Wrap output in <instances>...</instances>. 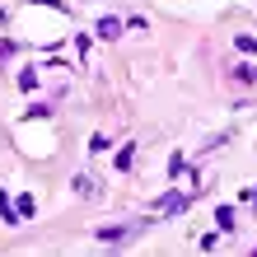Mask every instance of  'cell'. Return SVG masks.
<instances>
[{
	"label": "cell",
	"mask_w": 257,
	"mask_h": 257,
	"mask_svg": "<svg viewBox=\"0 0 257 257\" xmlns=\"http://www.w3.org/2000/svg\"><path fill=\"white\" fill-rule=\"evenodd\" d=\"M19 47H14V42H0V61H5V56H14Z\"/></svg>",
	"instance_id": "obj_13"
},
{
	"label": "cell",
	"mask_w": 257,
	"mask_h": 257,
	"mask_svg": "<svg viewBox=\"0 0 257 257\" xmlns=\"http://www.w3.org/2000/svg\"><path fill=\"white\" fill-rule=\"evenodd\" d=\"M0 24H5V5H0Z\"/></svg>",
	"instance_id": "obj_14"
},
{
	"label": "cell",
	"mask_w": 257,
	"mask_h": 257,
	"mask_svg": "<svg viewBox=\"0 0 257 257\" xmlns=\"http://www.w3.org/2000/svg\"><path fill=\"white\" fill-rule=\"evenodd\" d=\"M122 28H126V19H117V14H103V19L94 24V33L112 42V38H122Z\"/></svg>",
	"instance_id": "obj_3"
},
{
	"label": "cell",
	"mask_w": 257,
	"mask_h": 257,
	"mask_svg": "<svg viewBox=\"0 0 257 257\" xmlns=\"http://www.w3.org/2000/svg\"><path fill=\"white\" fill-rule=\"evenodd\" d=\"M19 84H24V89H38V70H33V66H28V70L19 75Z\"/></svg>",
	"instance_id": "obj_12"
},
{
	"label": "cell",
	"mask_w": 257,
	"mask_h": 257,
	"mask_svg": "<svg viewBox=\"0 0 257 257\" xmlns=\"http://www.w3.org/2000/svg\"><path fill=\"white\" fill-rule=\"evenodd\" d=\"M0 220H10V224H14V220H19V210H14V201H10V196H5V192H0Z\"/></svg>",
	"instance_id": "obj_8"
},
{
	"label": "cell",
	"mask_w": 257,
	"mask_h": 257,
	"mask_svg": "<svg viewBox=\"0 0 257 257\" xmlns=\"http://www.w3.org/2000/svg\"><path fill=\"white\" fill-rule=\"evenodd\" d=\"M234 47L243 52V56H257V38H252V33H238V38H234Z\"/></svg>",
	"instance_id": "obj_7"
},
{
	"label": "cell",
	"mask_w": 257,
	"mask_h": 257,
	"mask_svg": "<svg viewBox=\"0 0 257 257\" xmlns=\"http://www.w3.org/2000/svg\"><path fill=\"white\" fill-rule=\"evenodd\" d=\"M252 201H257V187H252Z\"/></svg>",
	"instance_id": "obj_15"
},
{
	"label": "cell",
	"mask_w": 257,
	"mask_h": 257,
	"mask_svg": "<svg viewBox=\"0 0 257 257\" xmlns=\"http://www.w3.org/2000/svg\"><path fill=\"white\" fill-rule=\"evenodd\" d=\"M131 164H136V145H122V150H117V159H112V169L117 173H131Z\"/></svg>",
	"instance_id": "obj_5"
},
{
	"label": "cell",
	"mask_w": 257,
	"mask_h": 257,
	"mask_svg": "<svg viewBox=\"0 0 257 257\" xmlns=\"http://www.w3.org/2000/svg\"><path fill=\"white\" fill-rule=\"evenodd\" d=\"M14 210H19V220H33V215H38V201H33V196H19Z\"/></svg>",
	"instance_id": "obj_6"
},
{
	"label": "cell",
	"mask_w": 257,
	"mask_h": 257,
	"mask_svg": "<svg viewBox=\"0 0 257 257\" xmlns=\"http://www.w3.org/2000/svg\"><path fill=\"white\" fill-rule=\"evenodd\" d=\"M234 80H238V84H252L257 70H252V66H234Z\"/></svg>",
	"instance_id": "obj_10"
},
{
	"label": "cell",
	"mask_w": 257,
	"mask_h": 257,
	"mask_svg": "<svg viewBox=\"0 0 257 257\" xmlns=\"http://www.w3.org/2000/svg\"><path fill=\"white\" fill-rule=\"evenodd\" d=\"M215 220H220V229H234V210L229 206H215Z\"/></svg>",
	"instance_id": "obj_9"
},
{
	"label": "cell",
	"mask_w": 257,
	"mask_h": 257,
	"mask_svg": "<svg viewBox=\"0 0 257 257\" xmlns=\"http://www.w3.org/2000/svg\"><path fill=\"white\" fill-rule=\"evenodd\" d=\"M183 173H187V159L173 155V159H169V178H183Z\"/></svg>",
	"instance_id": "obj_11"
},
{
	"label": "cell",
	"mask_w": 257,
	"mask_h": 257,
	"mask_svg": "<svg viewBox=\"0 0 257 257\" xmlns=\"http://www.w3.org/2000/svg\"><path fill=\"white\" fill-rule=\"evenodd\" d=\"M187 206H192V196H187V192H164L159 201H155L159 215H178V210H187Z\"/></svg>",
	"instance_id": "obj_2"
},
{
	"label": "cell",
	"mask_w": 257,
	"mask_h": 257,
	"mask_svg": "<svg viewBox=\"0 0 257 257\" xmlns=\"http://www.w3.org/2000/svg\"><path fill=\"white\" fill-rule=\"evenodd\" d=\"M70 187H75V196H84V201H98V192H103V187H98V178H89V173H75V183H70Z\"/></svg>",
	"instance_id": "obj_4"
},
{
	"label": "cell",
	"mask_w": 257,
	"mask_h": 257,
	"mask_svg": "<svg viewBox=\"0 0 257 257\" xmlns=\"http://www.w3.org/2000/svg\"><path fill=\"white\" fill-rule=\"evenodd\" d=\"M145 229V224H98V243H126V238H136V234H141Z\"/></svg>",
	"instance_id": "obj_1"
}]
</instances>
